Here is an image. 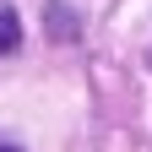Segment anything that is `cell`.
<instances>
[{"label":"cell","mask_w":152,"mask_h":152,"mask_svg":"<svg viewBox=\"0 0 152 152\" xmlns=\"http://www.w3.org/2000/svg\"><path fill=\"white\" fill-rule=\"evenodd\" d=\"M44 16H49V33H54V38H65V44H71L76 33H82V27H76V11L65 6V0H54V6H49Z\"/></svg>","instance_id":"6da1fadb"},{"label":"cell","mask_w":152,"mask_h":152,"mask_svg":"<svg viewBox=\"0 0 152 152\" xmlns=\"http://www.w3.org/2000/svg\"><path fill=\"white\" fill-rule=\"evenodd\" d=\"M16 44H22V22H16L11 0H0V54H11Z\"/></svg>","instance_id":"7a4b0ae2"},{"label":"cell","mask_w":152,"mask_h":152,"mask_svg":"<svg viewBox=\"0 0 152 152\" xmlns=\"http://www.w3.org/2000/svg\"><path fill=\"white\" fill-rule=\"evenodd\" d=\"M0 152H22V147H16V141H0Z\"/></svg>","instance_id":"3957f363"}]
</instances>
